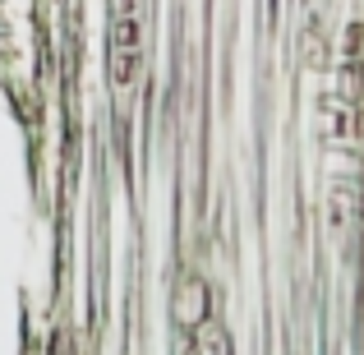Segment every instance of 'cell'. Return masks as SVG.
<instances>
[{
    "label": "cell",
    "instance_id": "cell-1",
    "mask_svg": "<svg viewBox=\"0 0 364 355\" xmlns=\"http://www.w3.org/2000/svg\"><path fill=\"white\" fill-rule=\"evenodd\" d=\"M217 300H213V286L203 282L198 272H185L176 282V295H171V323H176L185 337H194L208 319H213Z\"/></svg>",
    "mask_w": 364,
    "mask_h": 355
}]
</instances>
